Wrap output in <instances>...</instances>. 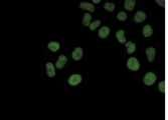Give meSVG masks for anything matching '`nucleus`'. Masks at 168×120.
I'll list each match as a JSON object with an SVG mask.
<instances>
[{
    "label": "nucleus",
    "instance_id": "nucleus-1",
    "mask_svg": "<svg viewBox=\"0 0 168 120\" xmlns=\"http://www.w3.org/2000/svg\"><path fill=\"white\" fill-rule=\"evenodd\" d=\"M127 67L130 69V70H132V71L139 70L140 63H139V61L137 60V58H135V57L129 58L128 61H127Z\"/></svg>",
    "mask_w": 168,
    "mask_h": 120
},
{
    "label": "nucleus",
    "instance_id": "nucleus-2",
    "mask_svg": "<svg viewBox=\"0 0 168 120\" xmlns=\"http://www.w3.org/2000/svg\"><path fill=\"white\" fill-rule=\"evenodd\" d=\"M156 79H157V77H156V75L154 74L153 72H148V73L145 74V76L143 78V82H144L145 85L151 86L152 84L155 83Z\"/></svg>",
    "mask_w": 168,
    "mask_h": 120
},
{
    "label": "nucleus",
    "instance_id": "nucleus-3",
    "mask_svg": "<svg viewBox=\"0 0 168 120\" xmlns=\"http://www.w3.org/2000/svg\"><path fill=\"white\" fill-rule=\"evenodd\" d=\"M81 81H82V76L80 74H72L69 77V84L71 86H77L78 84H80Z\"/></svg>",
    "mask_w": 168,
    "mask_h": 120
},
{
    "label": "nucleus",
    "instance_id": "nucleus-4",
    "mask_svg": "<svg viewBox=\"0 0 168 120\" xmlns=\"http://www.w3.org/2000/svg\"><path fill=\"white\" fill-rule=\"evenodd\" d=\"M83 55H84V51L81 47H77V48H75V50L72 51V58H74V60L75 61H79L82 59Z\"/></svg>",
    "mask_w": 168,
    "mask_h": 120
},
{
    "label": "nucleus",
    "instance_id": "nucleus-5",
    "mask_svg": "<svg viewBox=\"0 0 168 120\" xmlns=\"http://www.w3.org/2000/svg\"><path fill=\"white\" fill-rule=\"evenodd\" d=\"M46 74L49 77H55V65L52 64V62H47L46 65Z\"/></svg>",
    "mask_w": 168,
    "mask_h": 120
},
{
    "label": "nucleus",
    "instance_id": "nucleus-6",
    "mask_svg": "<svg viewBox=\"0 0 168 120\" xmlns=\"http://www.w3.org/2000/svg\"><path fill=\"white\" fill-rule=\"evenodd\" d=\"M66 62H68V58L64 56V55H60L58 59L57 60V63H55V66L58 69H63V66L66 64Z\"/></svg>",
    "mask_w": 168,
    "mask_h": 120
},
{
    "label": "nucleus",
    "instance_id": "nucleus-7",
    "mask_svg": "<svg viewBox=\"0 0 168 120\" xmlns=\"http://www.w3.org/2000/svg\"><path fill=\"white\" fill-rule=\"evenodd\" d=\"M146 55H147L148 61H149V62H152V61L154 60V58H155V55H156L155 48H153V47H148V48L146 49Z\"/></svg>",
    "mask_w": 168,
    "mask_h": 120
},
{
    "label": "nucleus",
    "instance_id": "nucleus-8",
    "mask_svg": "<svg viewBox=\"0 0 168 120\" xmlns=\"http://www.w3.org/2000/svg\"><path fill=\"white\" fill-rule=\"evenodd\" d=\"M145 19H146V14L143 11H138L135 14V16H134V20H135L136 23H141Z\"/></svg>",
    "mask_w": 168,
    "mask_h": 120
},
{
    "label": "nucleus",
    "instance_id": "nucleus-9",
    "mask_svg": "<svg viewBox=\"0 0 168 120\" xmlns=\"http://www.w3.org/2000/svg\"><path fill=\"white\" fill-rule=\"evenodd\" d=\"M109 34H110V28L108 26H103L102 28H100L99 30V37L102 39L107 38Z\"/></svg>",
    "mask_w": 168,
    "mask_h": 120
},
{
    "label": "nucleus",
    "instance_id": "nucleus-10",
    "mask_svg": "<svg viewBox=\"0 0 168 120\" xmlns=\"http://www.w3.org/2000/svg\"><path fill=\"white\" fill-rule=\"evenodd\" d=\"M80 8L88 10V11H90V12H94L95 11V6L92 3H89V2H81Z\"/></svg>",
    "mask_w": 168,
    "mask_h": 120
},
{
    "label": "nucleus",
    "instance_id": "nucleus-11",
    "mask_svg": "<svg viewBox=\"0 0 168 120\" xmlns=\"http://www.w3.org/2000/svg\"><path fill=\"white\" fill-rule=\"evenodd\" d=\"M116 38L120 43H122V44L126 43V36H125L124 30H118V31L116 32Z\"/></svg>",
    "mask_w": 168,
    "mask_h": 120
},
{
    "label": "nucleus",
    "instance_id": "nucleus-12",
    "mask_svg": "<svg viewBox=\"0 0 168 120\" xmlns=\"http://www.w3.org/2000/svg\"><path fill=\"white\" fill-rule=\"evenodd\" d=\"M135 5H136V1H135V0H126V1L124 2L125 9H127L129 11L133 10L134 7H135Z\"/></svg>",
    "mask_w": 168,
    "mask_h": 120
},
{
    "label": "nucleus",
    "instance_id": "nucleus-13",
    "mask_svg": "<svg viewBox=\"0 0 168 120\" xmlns=\"http://www.w3.org/2000/svg\"><path fill=\"white\" fill-rule=\"evenodd\" d=\"M142 33H143V35L145 36V37H150L153 33L152 27H151L150 25H145V26L143 27V30H142Z\"/></svg>",
    "mask_w": 168,
    "mask_h": 120
},
{
    "label": "nucleus",
    "instance_id": "nucleus-14",
    "mask_svg": "<svg viewBox=\"0 0 168 120\" xmlns=\"http://www.w3.org/2000/svg\"><path fill=\"white\" fill-rule=\"evenodd\" d=\"M126 48H127V53L129 54H132V53L135 52L136 50V44L129 41V42H126Z\"/></svg>",
    "mask_w": 168,
    "mask_h": 120
},
{
    "label": "nucleus",
    "instance_id": "nucleus-15",
    "mask_svg": "<svg viewBox=\"0 0 168 120\" xmlns=\"http://www.w3.org/2000/svg\"><path fill=\"white\" fill-rule=\"evenodd\" d=\"M47 47H49V49L50 50V51L55 52V51H57V50L60 49V43H58V42H55V41H52V42L49 43Z\"/></svg>",
    "mask_w": 168,
    "mask_h": 120
},
{
    "label": "nucleus",
    "instance_id": "nucleus-16",
    "mask_svg": "<svg viewBox=\"0 0 168 120\" xmlns=\"http://www.w3.org/2000/svg\"><path fill=\"white\" fill-rule=\"evenodd\" d=\"M91 20H92V16L89 13H85L84 14V18H83V24L85 26H90L91 25Z\"/></svg>",
    "mask_w": 168,
    "mask_h": 120
},
{
    "label": "nucleus",
    "instance_id": "nucleus-17",
    "mask_svg": "<svg viewBox=\"0 0 168 120\" xmlns=\"http://www.w3.org/2000/svg\"><path fill=\"white\" fill-rule=\"evenodd\" d=\"M104 8L106 10L112 12V11H114V9H115V4L112 3V2H106V3L104 4Z\"/></svg>",
    "mask_w": 168,
    "mask_h": 120
},
{
    "label": "nucleus",
    "instance_id": "nucleus-18",
    "mask_svg": "<svg viewBox=\"0 0 168 120\" xmlns=\"http://www.w3.org/2000/svg\"><path fill=\"white\" fill-rule=\"evenodd\" d=\"M117 18H118V20L120 21H125V20H127V14H126V12L121 11V12H119L118 14H117Z\"/></svg>",
    "mask_w": 168,
    "mask_h": 120
},
{
    "label": "nucleus",
    "instance_id": "nucleus-19",
    "mask_svg": "<svg viewBox=\"0 0 168 120\" xmlns=\"http://www.w3.org/2000/svg\"><path fill=\"white\" fill-rule=\"evenodd\" d=\"M100 24H101V21L100 20H96V21L92 22L91 25H90V29H91L92 31H94L95 29H97L98 27L100 26Z\"/></svg>",
    "mask_w": 168,
    "mask_h": 120
},
{
    "label": "nucleus",
    "instance_id": "nucleus-20",
    "mask_svg": "<svg viewBox=\"0 0 168 120\" xmlns=\"http://www.w3.org/2000/svg\"><path fill=\"white\" fill-rule=\"evenodd\" d=\"M158 89L159 91L162 92V93H164L165 92V82L164 81H161L160 83L158 84Z\"/></svg>",
    "mask_w": 168,
    "mask_h": 120
},
{
    "label": "nucleus",
    "instance_id": "nucleus-21",
    "mask_svg": "<svg viewBox=\"0 0 168 120\" xmlns=\"http://www.w3.org/2000/svg\"><path fill=\"white\" fill-rule=\"evenodd\" d=\"M156 2H157V3H159V5H160V6H164V2L163 1H159V0H156Z\"/></svg>",
    "mask_w": 168,
    "mask_h": 120
},
{
    "label": "nucleus",
    "instance_id": "nucleus-22",
    "mask_svg": "<svg viewBox=\"0 0 168 120\" xmlns=\"http://www.w3.org/2000/svg\"><path fill=\"white\" fill-rule=\"evenodd\" d=\"M94 3H100V0H94Z\"/></svg>",
    "mask_w": 168,
    "mask_h": 120
}]
</instances>
